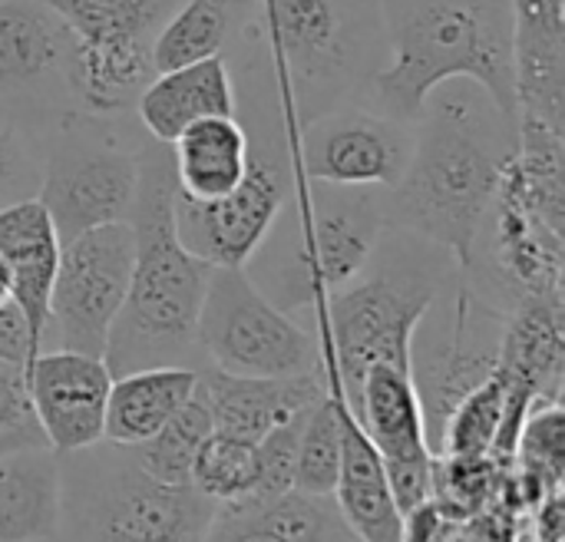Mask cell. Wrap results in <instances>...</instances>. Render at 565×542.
I'll list each match as a JSON object with an SVG mask.
<instances>
[{"label":"cell","mask_w":565,"mask_h":542,"mask_svg":"<svg viewBox=\"0 0 565 542\" xmlns=\"http://www.w3.org/2000/svg\"><path fill=\"white\" fill-rule=\"evenodd\" d=\"M434 106L414 123V149L404 176L384 192L391 229L414 232L440 245L463 272L477 235L497 199L503 169L516 152V129L497 113L493 99L454 79L430 93Z\"/></svg>","instance_id":"cell-1"},{"label":"cell","mask_w":565,"mask_h":542,"mask_svg":"<svg viewBox=\"0 0 565 542\" xmlns=\"http://www.w3.org/2000/svg\"><path fill=\"white\" fill-rule=\"evenodd\" d=\"M391 50L371 83V109L414 126L444 83L480 86L516 129V66L510 0H377Z\"/></svg>","instance_id":"cell-2"},{"label":"cell","mask_w":565,"mask_h":542,"mask_svg":"<svg viewBox=\"0 0 565 542\" xmlns=\"http://www.w3.org/2000/svg\"><path fill=\"white\" fill-rule=\"evenodd\" d=\"M172 202V152L156 139H142L139 192L126 219L136 238L132 275L103 351L113 378L142 368H189L192 351H199L195 328L215 265L179 242Z\"/></svg>","instance_id":"cell-3"},{"label":"cell","mask_w":565,"mask_h":542,"mask_svg":"<svg viewBox=\"0 0 565 542\" xmlns=\"http://www.w3.org/2000/svg\"><path fill=\"white\" fill-rule=\"evenodd\" d=\"M384 232L391 235H381L364 272L315 311L321 371L341 384L348 404L374 364L411 371L414 331L460 272L440 245L391 225Z\"/></svg>","instance_id":"cell-4"},{"label":"cell","mask_w":565,"mask_h":542,"mask_svg":"<svg viewBox=\"0 0 565 542\" xmlns=\"http://www.w3.org/2000/svg\"><path fill=\"white\" fill-rule=\"evenodd\" d=\"M387 229L384 189L295 182L245 275L281 311H318L354 281Z\"/></svg>","instance_id":"cell-5"},{"label":"cell","mask_w":565,"mask_h":542,"mask_svg":"<svg viewBox=\"0 0 565 542\" xmlns=\"http://www.w3.org/2000/svg\"><path fill=\"white\" fill-rule=\"evenodd\" d=\"M252 30L268 46L262 63L295 132L367 89L384 43L377 0H262Z\"/></svg>","instance_id":"cell-6"},{"label":"cell","mask_w":565,"mask_h":542,"mask_svg":"<svg viewBox=\"0 0 565 542\" xmlns=\"http://www.w3.org/2000/svg\"><path fill=\"white\" fill-rule=\"evenodd\" d=\"M248 169L245 179L215 202H195L175 192L172 219L179 242L215 268H245L278 209L298 182L291 139L278 99L248 93Z\"/></svg>","instance_id":"cell-7"},{"label":"cell","mask_w":565,"mask_h":542,"mask_svg":"<svg viewBox=\"0 0 565 542\" xmlns=\"http://www.w3.org/2000/svg\"><path fill=\"white\" fill-rule=\"evenodd\" d=\"M106 119L66 113L46 139L36 199L50 212L60 242L109 222H126L132 212L142 139L129 146Z\"/></svg>","instance_id":"cell-8"},{"label":"cell","mask_w":565,"mask_h":542,"mask_svg":"<svg viewBox=\"0 0 565 542\" xmlns=\"http://www.w3.org/2000/svg\"><path fill=\"white\" fill-rule=\"evenodd\" d=\"M215 503L192 483L169 487L152 480L129 447L96 460L89 477L63 493L73 542H205Z\"/></svg>","instance_id":"cell-9"},{"label":"cell","mask_w":565,"mask_h":542,"mask_svg":"<svg viewBox=\"0 0 565 542\" xmlns=\"http://www.w3.org/2000/svg\"><path fill=\"white\" fill-rule=\"evenodd\" d=\"M195 348L209 368L238 378H295L321 371L318 331L271 305L245 268H212Z\"/></svg>","instance_id":"cell-10"},{"label":"cell","mask_w":565,"mask_h":542,"mask_svg":"<svg viewBox=\"0 0 565 542\" xmlns=\"http://www.w3.org/2000/svg\"><path fill=\"white\" fill-rule=\"evenodd\" d=\"M136 238L129 222H109L60 245L50 295V331L66 351L103 358L109 328L126 301Z\"/></svg>","instance_id":"cell-11"},{"label":"cell","mask_w":565,"mask_h":542,"mask_svg":"<svg viewBox=\"0 0 565 542\" xmlns=\"http://www.w3.org/2000/svg\"><path fill=\"white\" fill-rule=\"evenodd\" d=\"M411 149V126L348 103L308 119L291 139L301 182L344 189H394L407 169Z\"/></svg>","instance_id":"cell-12"},{"label":"cell","mask_w":565,"mask_h":542,"mask_svg":"<svg viewBox=\"0 0 565 542\" xmlns=\"http://www.w3.org/2000/svg\"><path fill=\"white\" fill-rule=\"evenodd\" d=\"M348 407L354 411L384 460L387 487L394 493L397 510L407 517L414 507L434 500L437 454L427 440V421L411 371L394 364H374Z\"/></svg>","instance_id":"cell-13"},{"label":"cell","mask_w":565,"mask_h":542,"mask_svg":"<svg viewBox=\"0 0 565 542\" xmlns=\"http://www.w3.org/2000/svg\"><path fill=\"white\" fill-rule=\"evenodd\" d=\"M113 374L103 358L79 351H40L26 368L33 421L56 454H83L103 440Z\"/></svg>","instance_id":"cell-14"},{"label":"cell","mask_w":565,"mask_h":542,"mask_svg":"<svg viewBox=\"0 0 565 542\" xmlns=\"http://www.w3.org/2000/svg\"><path fill=\"white\" fill-rule=\"evenodd\" d=\"M516 129L565 132V0H510Z\"/></svg>","instance_id":"cell-15"},{"label":"cell","mask_w":565,"mask_h":542,"mask_svg":"<svg viewBox=\"0 0 565 542\" xmlns=\"http://www.w3.org/2000/svg\"><path fill=\"white\" fill-rule=\"evenodd\" d=\"M199 384L205 391L215 431L245 444H258L268 431L311 411L324 397L321 371L295 378H238L205 368L199 371Z\"/></svg>","instance_id":"cell-16"},{"label":"cell","mask_w":565,"mask_h":542,"mask_svg":"<svg viewBox=\"0 0 565 542\" xmlns=\"http://www.w3.org/2000/svg\"><path fill=\"white\" fill-rule=\"evenodd\" d=\"M60 245L53 219L36 195L0 209V258L10 268V301L20 308L40 351L50 334V295Z\"/></svg>","instance_id":"cell-17"},{"label":"cell","mask_w":565,"mask_h":542,"mask_svg":"<svg viewBox=\"0 0 565 542\" xmlns=\"http://www.w3.org/2000/svg\"><path fill=\"white\" fill-rule=\"evenodd\" d=\"M132 109L142 129L149 132V139L172 146L199 119L235 116L238 96H235L232 66L225 56H209L179 70L156 73L142 86Z\"/></svg>","instance_id":"cell-18"},{"label":"cell","mask_w":565,"mask_h":542,"mask_svg":"<svg viewBox=\"0 0 565 542\" xmlns=\"http://www.w3.org/2000/svg\"><path fill=\"white\" fill-rule=\"evenodd\" d=\"M205 542H361L338 513L334 497L288 490L265 500L215 507Z\"/></svg>","instance_id":"cell-19"},{"label":"cell","mask_w":565,"mask_h":542,"mask_svg":"<svg viewBox=\"0 0 565 542\" xmlns=\"http://www.w3.org/2000/svg\"><path fill=\"white\" fill-rule=\"evenodd\" d=\"M497 371L536 404L563 401L565 298H523L507 311Z\"/></svg>","instance_id":"cell-20"},{"label":"cell","mask_w":565,"mask_h":542,"mask_svg":"<svg viewBox=\"0 0 565 542\" xmlns=\"http://www.w3.org/2000/svg\"><path fill=\"white\" fill-rule=\"evenodd\" d=\"M331 497L361 542H404V513L387 487L384 460L348 407V397H341V474Z\"/></svg>","instance_id":"cell-21"},{"label":"cell","mask_w":565,"mask_h":542,"mask_svg":"<svg viewBox=\"0 0 565 542\" xmlns=\"http://www.w3.org/2000/svg\"><path fill=\"white\" fill-rule=\"evenodd\" d=\"M50 447L0 457V542H50L63 527V474Z\"/></svg>","instance_id":"cell-22"},{"label":"cell","mask_w":565,"mask_h":542,"mask_svg":"<svg viewBox=\"0 0 565 542\" xmlns=\"http://www.w3.org/2000/svg\"><path fill=\"white\" fill-rule=\"evenodd\" d=\"M152 46L142 43H89L70 36L63 56V79L79 99L83 113L122 116L136 106L142 86L156 76Z\"/></svg>","instance_id":"cell-23"},{"label":"cell","mask_w":565,"mask_h":542,"mask_svg":"<svg viewBox=\"0 0 565 542\" xmlns=\"http://www.w3.org/2000/svg\"><path fill=\"white\" fill-rule=\"evenodd\" d=\"M195 387H199V371L185 364L142 368L113 378L106 397L103 440L116 447L146 444L175 417V411L195 394Z\"/></svg>","instance_id":"cell-24"},{"label":"cell","mask_w":565,"mask_h":542,"mask_svg":"<svg viewBox=\"0 0 565 542\" xmlns=\"http://www.w3.org/2000/svg\"><path fill=\"white\" fill-rule=\"evenodd\" d=\"M169 152L175 192L195 202H215L245 179L248 132L235 116H209L192 123Z\"/></svg>","instance_id":"cell-25"},{"label":"cell","mask_w":565,"mask_h":542,"mask_svg":"<svg viewBox=\"0 0 565 542\" xmlns=\"http://www.w3.org/2000/svg\"><path fill=\"white\" fill-rule=\"evenodd\" d=\"M70 30L40 0H0V93H26L63 76Z\"/></svg>","instance_id":"cell-26"},{"label":"cell","mask_w":565,"mask_h":542,"mask_svg":"<svg viewBox=\"0 0 565 542\" xmlns=\"http://www.w3.org/2000/svg\"><path fill=\"white\" fill-rule=\"evenodd\" d=\"M70 36L89 43H142L152 46L159 26L182 0H40Z\"/></svg>","instance_id":"cell-27"},{"label":"cell","mask_w":565,"mask_h":542,"mask_svg":"<svg viewBox=\"0 0 565 542\" xmlns=\"http://www.w3.org/2000/svg\"><path fill=\"white\" fill-rule=\"evenodd\" d=\"M235 33L232 0H182L152 40V70H179L209 56H222Z\"/></svg>","instance_id":"cell-28"},{"label":"cell","mask_w":565,"mask_h":542,"mask_svg":"<svg viewBox=\"0 0 565 542\" xmlns=\"http://www.w3.org/2000/svg\"><path fill=\"white\" fill-rule=\"evenodd\" d=\"M215 431L212 424V411H209V401H205V391L202 384L195 387V394L175 411V417L159 431L152 434L146 444L139 447H129L136 464L159 483H169V487H189V477H192V460L202 447V440Z\"/></svg>","instance_id":"cell-29"},{"label":"cell","mask_w":565,"mask_h":542,"mask_svg":"<svg viewBox=\"0 0 565 542\" xmlns=\"http://www.w3.org/2000/svg\"><path fill=\"white\" fill-rule=\"evenodd\" d=\"M324 397L311 407L301 444H298V464H295V487L308 497H331L341 474V384L321 371Z\"/></svg>","instance_id":"cell-30"},{"label":"cell","mask_w":565,"mask_h":542,"mask_svg":"<svg viewBox=\"0 0 565 542\" xmlns=\"http://www.w3.org/2000/svg\"><path fill=\"white\" fill-rule=\"evenodd\" d=\"M503 411L507 381L500 371H493L450 411L437 440V457H490L503 424Z\"/></svg>","instance_id":"cell-31"},{"label":"cell","mask_w":565,"mask_h":542,"mask_svg":"<svg viewBox=\"0 0 565 542\" xmlns=\"http://www.w3.org/2000/svg\"><path fill=\"white\" fill-rule=\"evenodd\" d=\"M189 483L215 507L248 500L255 493V444L212 431L192 460Z\"/></svg>","instance_id":"cell-32"},{"label":"cell","mask_w":565,"mask_h":542,"mask_svg":"<svg viewBox=\"0 0 565 542\" xmlns=\"http://www.w3.org/2000/svg\"><path fill=\"white\" fill-rule=\"evenodd\" d=\"M311 411L291 417L288 424L268 431L255 444V493L248 500H265V497H281L295 487V464H298V444H301V427Z\"/></svg>","instance_id":"cell-33"},{"label":"cell","mask_w":565,"mask_h":542,"mask_svg":"<svg viewBox=\"0 0 565 542\" xmlns=\"http://www.w3.org/2000/svg\"><path fill=\"white\" fill-rule=\"evenodd\" d=\"M40 172L43 166L36 162L30 136L17 126H0V209L33 199L40 189Z\"/></svg>","instance_id":"cell-34"},{"label":"cell","mask_w":565,"mask_h":542,"mask_svg":"<svg viewBox=\"0 0 565 542\" xmlns=\"http://www.w3.org/2000/svg\"><path fill=\"white\" fill-rule=\"evenodd\" d=\"M0 431H40L30 411L26 371L0 361Z\"/></svg>","instance_id":"cell-35"},{"label":"cell","mask_w":565,"mask_h":542,"mask_svg":"<svg viewBox=\"0 0 565 542\" xmlns=\"http://www.w3.org/2000/svg\"><path fill=\"white\" fill-rule=\"evenodd\" d=\"M40 354L20 308L13 301L0 305V361L3 364H17V368H30V361Z\"/></svg>","instance_id":"cell-36"},{"label":"cell","mask_w":565,"mask_h":542,"mask_svg":"<svg viewBox=\"0 0 565 542\" xmlns=\"http://www.w3.org/2000/svg\"><path fill=\"white\" fill-rule=\"evenodd\" d=\"M20 447H46L40 431H0V457Z\"/></svg>","instance_id":"cell-37"},{"label":"cell","mask_w":565,"mask_h":542,"mask_svg":"<svg viewBox=\"0 0 565 542\" xmlns=\"http://www.w3.org/2000/svg\"><path fill=\"white\" fill-rule=\"evenodd\" d=\"M7 301H10V268L0 258V305H7Z\"/></svg>","instance_id":"cell-38"}]
</instances>
